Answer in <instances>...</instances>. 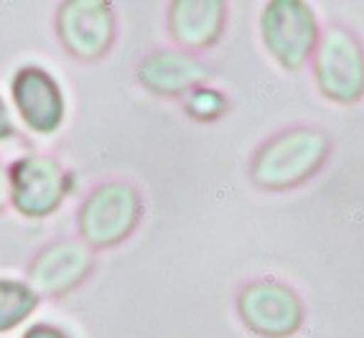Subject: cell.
I'll use <instances>...</instances> for the list:
<instances>
[{"label": "cell", "instance_id": "12", "mask_svg": "<svg viewBox=\"0 0 364 338\" xmlns=\"http://www.w3.org/2000/svg\"><path fill=\"white\" fill-rule=\"evenodd\" d=\"M38 305L36 290L18 280H0V333L23 323Z\"/></svg>", "mask_w": 364, "mask_h": 338}, {"label": "cell", "instance_id": "5", "mask_svg": "<svg viewBox=\"0 0 364 338\" xmlns=\"http://www.w3.org/2000/svg\"><path fill=\"white\" fill-rule=\"evenodd\" d=\"M237 313L252 333L262 338H288L301 331L306 318L304 300L291 285L260 278L237 293Z\"/></svg>", "mask_w": 364, "mask_h": 338}, {"label": "cell", "instance_id": "8", "mask_svg": "<svg viewBox=\"0 0 364 338\" xmlns=\"http://www.w3.org/2000/svg\"><path fill=\"white\" fill-rule=\"evenodd\" d=\"M138 82L148 92L158 97H178L212 77V69L199 56L181 51V48H158L153 54L143 56L135 69Z\"/></svg>", "mask_w": 364, "mask_h": 338}, {"label": "cell", "instance_id": "10", "mask_svg": "<svg viewBox=\"0 0 364 338\" xmlns=\"http://www.w3.org/2000/svg\"><path fill=\"white\" fill-rule=\"evenodd\" d=\"M13 99L26 125L38 135H51L64 122V94L49 72L26 67L13 79Z\"/></svg>", "mask_w": 364, "mask_h": 338}, {"label": "cell", "instance_id": "3", "mask_svg": "<svg viewBox=\"0 0 364 338\" xmlns=\"http://www.w3.org/2000/svg\"><path fill=\"white\" fill-rule=\"evenodd\" d=\"M316 84L328 99L354 104L364 97V46L344 26H328L314 51Z\"/></svg>", "mask_w": 364, "mask_h": 338}, {"label": "cell", "instance_id": "6", "mask_svg": "<svg viewBox=\"0 0 364 338\" xmlns=\"http://www.w3.org/2000/svg\"><path fill=\"white\" fill-rule=\"evenodd\" d=\"M59 38L82 61L102 59L115 38V13L105 0H69L59 8Z\"/></svg>", "mask_w": 364, "mask_h": 338}, {"label": "cell", "instance_id": "9", "mask_svg": "<svg viewBox=\"0 0 364 338\" xmlns=\"http://www.w3.org/2000/svg\"><path fill=\"white\" fill-rule=\"evenodd\" d=\"M92 272V252L85 241H54L38 252L28 270L31 285L36 288V295H64L74 290L79 283H85Z\"/></svg>", "mask_w": 364, "mask_h": 338}, {"label": "cell", "instance_id": "16", "mask_svg": "<svg viewBox=\"0 0 364 338\" xmlns=\"http://www.w3.org/2000/svg\"><path fill=\"white\" fill-rule=\"evenodd\" d=\"M13 135V122H11V115H8V107L6 102L0 99V140H6Z\"/></svg>", "mask_w": 364, "mask_h": 338}, {"label": "cell", "instance_id": "7", "mask_svg": "<svg viewBox=\"0 0 364 338\" xmlns=\"http://www.w3.org/2000/svg\"><path fill=\"white\" fill-rule=\"evenodd\" d=\"M69 175L54 158L26 156L11 168V199L23 217L41 219L59 209L69 191Z\"/></svg>", "mask_w": 364, "mask_h": 338}, {"label": "cell", "instance_id": "15", "mask_svg": "<svg viewBox=\"0 0 364 338\" xmlns=\"http://www.w3.org/2000/svg\"><path fill=\"white\" fill-rule=\"evenodd\" d=\"M8 199H11V173L0 163V209H6Z\"/></svg>", "mask_w": 364, "mask_h": 338}, {"label": "cell", "instance_id": "4", "mask_svg": "<svg viewBox=\"0 0 364 338\" xmlns=\"http://www.w3.org/2000/svg\"><path fill=\"white\" fill-rule=\"evenodd\" d=\"M267 54L288 72H298L318 46V21L311 6L301 0H273L260 18Z\"/></svg>", "mask_w": 364, "mask_h": 338}, {"label": "cell", "instance_id": "2", "mask_svg": "<svg viewBox=\"0 0 364 338\" xmlns=\"http://www.w3.org/2000/svg\"><path fill=\"white\" fill-rule=\"evenodd\" d=\"M143 217V199L130 183H100L79 209V234L95 249L115 247L135 231Z\"/></svg>", "mask_w": 364, "mask_h": 338}, {"label": "cell", "instance_id": "11", "mask_svg": "<svg viewBox=\"0 0 364 338\" xmlns=\"http://www.w3.org/2000/svg\"><path fill=\"white\" fill-rule=\"evenodd\" d=\"M227 6L222 0H176L168 6V33L181 51H201L222 38Z\"/></svg>", "mask_w": 364, "mask_h": 338}, {"label": "cell", "instance_id": "14", "mask_svg": "<svg viewBox=\"0 0 364 338\" xmlns=\"http://www.w3.org/2000/svg\"><path fill=\"white\" fill-rule=\"evenodd\" d=\"M23 338H67V336H64V333H61L59 328H54V326L36 323V326H31L28 331H26Z\"/></svg>", "mask_w": 364, "mask_h": 338}, {"label": "cell", "instance_id": "13", "mask_svg": "<svg viewBox=\"0 0 364 338\" xmlns=\"http://www.w3.org/2000/svg\"><path fill=\"white\" fill-rule=\"evenodd\" d=\"M183 107L194 120H217L225 115L227 97L217 89H209V87H196L186 94Z\"/></svg>", "mask_w": 364, "mask_h": 338}, {"label": "cell", "instance_id": "1", "mask_svg": "<svg viewBox=\"0 0 364 338\" xmlns=\"http://www.w3.org/2000/svg\"><path fill=\"white\" fill-rule=\"evenodd\" d=\"M331 153V140L318 127H288L260 145L250 163V178L265 191H288L311 181Z\"/></svg>", "mask_w": 364, "mask_h": 338}]
</instances>
